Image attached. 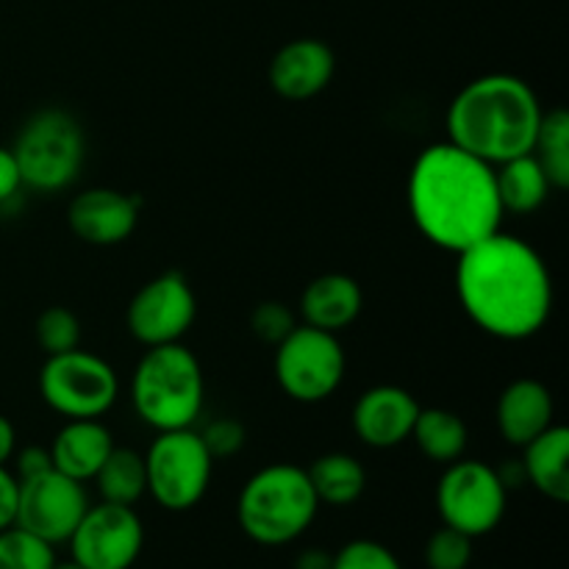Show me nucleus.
Returning a JSON list of instances; mask_svg holds the SVG:
<instances>
[{"instance_id": "obj_1", "label": "nucleus", "mask_w": 569, "mask_h": 569, "mask_svg": "<svg viewBox=\"0 0 569 569\" xmlns=\"http://www.w3.org/2000/svg\"><path fill=\"white\" fill-rule=\"evenodd\" d=\"M456 295L483 333L506 342L539 333L553 311V278L545 259L526 239L503 231L459 253Z\"/></svg>"}, {"instance_id": "obj_2", "label": "nucleus", "mask_w": 569, "mask_h": 569, "mask_svg": "<svg viewBox=\"0 0 569 569\" xmlns=\"http://www.w3.org/2000/svg\"><path fill=\"white\" fill-rule=\"evenodd\" d=\"M406 200L417 231L456 256L500 231L506 214L495 167L450 142L431 144L417 156Z\"/></svg>"}, {"instance_id": "obj_3", "label": "nucleus", "mask_w": 569, "mask_h": 569, "mask_svg": "<svg viewBox=\"0 0 569 569\" xmlns=\"http://www.w3.org/2000/svg\"><path fill=\"white\" fill-rule=\"evenodd\" d=\"M545 109L531 83L509 72H492L467 83L450 100L448 142L498 167L531 153Z\"/></svg>"}, {"instance_id": "obj_4", "label": "nucleus", "mask_w": 569, "mask_h": 569, "mask_svg": "<svg viewBox=\"0 0 569 569\" xmlns=\"http://www.w3.org/2000/svg\"><path fill=\"white\" fill-rule=\"evenodd\" d=\"M206 381L198 356L181 342L148 348L131 378L133 411L153 431L192 428L203 411Z\"/></svg>"}, {"instance_id": "obj_5", "label": "nucleus", "mask_w": 569, "mask_h": 569, "mask_svg": "<svg viewBox=\"0 0 569 569\" xmlns=\"http://www.w3.org/2000/svg\"><path fill=\"white\" fill-rule=\"evenodd\" d=\"M320 500L309 472L298 465H270L253 472L237 500V520L244 537L264 548H281L303 537L315 522Z\"/></svg>"}, {"instance_id": "obj_6", "label": "nucleus", "mask_w": 569, "mask_h": 569, "mask_svg": "<svg viewBox=\"0 0 569 569\" xmlns=\"http://www.w3.org/2000/svg\"><path fill=\"white\" fill-rule=\"evenodd\" d=\"M11 153L20 167L22 187L37 192H59L70 187L81 172L87 159V139L76 117L61 109H42L28 117L17 133Z\"/></svg>"}, {"instance_id": "obj_7", "label": "nucleus", "mask_w": 569, "mask_h": 569, "mask_svg": "<svg viewBox=\"0 0 569 569\" xmlns=\"http://www.w3.org/2000/svg\"><path fill=\"white\" fill-rule=\"evenodd\" d=\"M148 495L167 511H189L206 498L214 456L192 428L161 431L144 453Z\"/></svg>"}, {"instance_id": "obj_8", "label": "nucleus", "mask_w": 569, "mask_h": 569, "mask_svg": "<svg viewBox=\"0 0 569 569\" xmlns=\"http://www.w3.org/2000/svg\"><path fill=\"white\" fill-rule=\"evenodd\" d=\"M39 392L67 420H100L120 395V378L109 361L76 348L48 356L39 372Z\"/></svg>"}, {"instance_id": "obj_9", "label": "nucleus", "mask_w": 569, "mask_h": 569, "mask_svg": "<svg viewBox=\"0 0 569 569\" xmlns=\"http://www.w3.org/2000/svg\"><path fill=\"white\" fill-rule=\"evenodd\" d=\"M509 487L495 467L461 456L437 483V509L445 526L470 539L487 537L503 522Z\"/></svg>"}, {"instance_id": "obj_10", "label": "nucleus", "mask_w": 569, "mask_h": 569, "mask_svg": "<svg viewBox=\"0 0 569 569\" xmlns=\"http://www.w3.org/2000/svg\"><path fill=\"white\" fill-rule=\"evenodd\" d=\"M345 350L337 333L298 326L276 345V378L298 403H320L339 389L345 378Z\"/></svg>"}, {"instance_id": "obj_11", "label": "nucleus", "mask_w": 569, "mask_h": 569, "mask_svg": "<svg viewBox=\"0 0 569 569\" xmlns=\"http://www.w3.org/2000/svg\"><path fill=\"white\" fill-rule=\"evenodd\" d=\"M67 545L83 569H131L144 548V526L133 506L100 500L89 506Z\"/></svg>"}, {"instance_id": "obj_12", "label": "nucleus", "mask_w": 569, "mask_h": 569, "mask_svg": "<svg viewBox=\"0 0 569 569\" xmlns=\"http://www.w3.org/2000/svg\"><path fill=\"white\" fill-rule=\"evenodd\" d=\"M14 526L33 533L48 545H61L72 537L81 517L87 515L89 498L81 481L48 470L42 476L17 481Z\"/></svg>"}, {"instance_id": "obj_13", "label": "nucleus", "mask_w": 569, "mask_h": 569, "mask_svg": "<svg viewBox=\"0 0 569 569\" xmlns=\"http://www.w3.org/2000/svg\"><path fill=\"white\" fill-rule=\"evenodd\" d=\"M198 315L192 283L181 272H161L131 298L126 311L128 331L144 348L181 342Z\"/></svg>"}, {"instance_id": "obj_14", "label": "nucleus", "mask_w": 569, "mask_h": 569, "mask_svg": "<svg viewBox=\"0 0 569 569\" xmlns=\"http://www.w3.org/2000/svg\"><path fill=\"white\" fill-rule=\"evenodd\" d=\"M139 209H142V200L137 194L94 187L72 198L67 220L81 242L111 248L131 237L139 222Z\"/></svg>"}, {"instance_id": "obj_15", "label": "nucleus", "mask_w": 569, "mask_h": 569, "mask_svg": "<svg viewBox=\"0 0 569 569\" xmlns=\"http://www.w3.org/2000/svg\"><path fill=\"white\" fill-rule=\"evenodd\" d=\"M422 406L415 395L403 387L381 383L367 392L353 406V431L365 445L378 450H389L411 439L417 415Z\"/></svg>"}, {"instance_id": "obj_16", "label": "nucleus", "mask_w": 569, "mask_h": 569, "mask_svg": "<svg viewBox=\"0 0 569 569\" xmlns=\"http://www.w3.org/2000/svg\"><path fill=\"white\" fill-rule=\"evenodd\" d=\"M337 59L320 39H292L270 61L272 92L287 100H309L331 83Z\"/></svg>"}, {"instance_id": "obj_17", "label": "nucleus", "mask_w": 569, "mask_h": 569, "mask_svg": "<svg viewBox=\"0 0 569 569\" xmlns=\"http://www.w3.org/2000/svg\"><path fill=\"white\" fill-rule=\"evenodd\" d=\"M495 420H498V431L506 442L526 448L531 439H537L556 422L553 395L542 381L520 378L500 392Z\"/></svg>"}, {"instance_id": "obj_18", "label": "nucleus", "mask_w": 569, "mask_h": 569, "mask_svg": "<svg viewBox=\"0 0 569 569\" xmlns=\"http://www.w3.org/2000/svg\"><path fill=\"white\" fill-rule=\"evenodd\" d=\"M365 306V295L356 278L345 272H326L315 278L300 295V317L306 326L339 333L356 322Z\"/></svg>"}, {"instance_id": "obj_19", "label": "nucleus", "mask_w": 569, "mask_h": 569, "mask_svg": "<svg viewBox=\"0 0 569 569\" xmlns=\"http://www.w3.org/2000/svg\"><path fill=\"white\" fill-rule=\"evenodd\" d=\"M114 439L100 420H67V426L50 442L53 470L72 481H92L94 472L109 459Z\"/></svg>"}, {"instance_id": "obj_20", "label": "nucleus", "mask_w": 569, "mask_h": 569, "mask_svg": "<svg viewBox=\"0 0 569 569\" xmlns=\"http://www.w3.org/2000/svg\"><path fill=\"white\" fill-rule=\"evenodd\" d=\"M522 478H528L539 495L556 503L569 500V431L565 426H550L526 445Z\"/></svg>"}, {"instance_id": "obj_21", "label": "nucleus", "mask_w": 569, "mask_h": 569, "mask_svg": "<svg viewBox=\"0 0 569 569\" xmlns=\"http://www.w3.org/2000/svg\"><path fill=\"white\" fill-rule=\"evenodd\" d=\"M495 183H498V198L503 211L511 214H531L548 200L550 183L548 172L542 170L533 153L515 156L495 167Z\"/></svg>"}, {"instance_id": "obj_22", "label": "nucleus", "mask_w": 569, "mask_h": 569, "mask_svg": "<svg viewBox=\"0 0 569 569\" xmlns=\"http://www.w3.org/2000/svg\"><path fill=\"white\" fill-rule=\"evenodd\" d=\"M309 481L317 500L326 506H353L367 489V470L356 456L326 453L309 467Z\"/></svg>"}, {"instance_id": "obj_23", "label": "nucleus", "mask_w": 569, "mask_h": 569, "mask_svg": "<svg viewBox=\"0 0 569 569\" xmlns=\"http://www.w3.org/2000/svg\"><path fill=\"white\" fill-rule=\"evenodd\" d=\"M411 439H415L417 448L428 461L448 467L465 456L470 431H467V422L456 411L420 409L415 428H411Z\"/></svg>"}, {"instance_id": "obj_24", "label": "nucleus", "mask_w": 569, "mask_h": 569, "mask_svg": "<svg viewBox=\"0 0 569 569\" xmlns=\"http://www.w3.org/2000/svg\"><path fill=\"white\" fill-rule=\"evenodd\" d=\"M94 487L106 503L133 506L148 495V470H144V456L131 448H111L109 459L94 472Z\"/></svg>"}, {"instance_id": "obj_25", "label": "nucleus", "mask_w": 569, "mask_h": 569, "mask_svg": "<svg viewBox=\"0 0 569 569\" xmlns=\"http://www.w3.org/2000/svg\"><path fill=\"white\" fill-rule=\"evenodd\" d=\"M531 153L548 172L553 189L569 187V114L561 106L542 114Z\"/></svg>"}, {"instance_id": "obj_26", "label": "nucleus", "mask_w": 569, "mask_h": 569, "mask_svg": "<svg viewBox=\"0 0 569 569\" xmlns=\"http://www.w3.org/2000/svg\"><path fill=\"white\" fill-rule=\"evenodd\" d=\"M53 565V545L22 531L20 526L0 531V569H50Z\"/></svg>"}, {"instance_id": "obj_27", "label": "nucleus", "mask_w": 569, "mask_h": 569, "mask_svg": "<svg viewBox=\"0 0 569 569\" xmlns=\"http://www.w3.org/2000/svg\"><path fill=\"white\" fill-rule=\"evenodd\" d=\"M37 342L48 356L67 353V350L81 348V320L72 315L67 306H48L37 317Z\"/></svg>"}, {"instance_id": "obj_28", "label": "nucleus", "mask_w": 569, "mask_h": 569, "mask_svg": "<svg viewBox=\"0 0 569 569\" xmlns=\"http://www.w3.org/2000/svg\"><path fill=\"white\" fill-rule=\"evenodd\" d=\"M472 561V539L456 528L442 526L426 542L428 569H467Z\"/></svg>"}, {"instance_id": "obj_29", "label": "nucleus", "mask_w": 569, "mask_h": 569, "mask_svg": "<svg viewBox=\"0 0 569 569\" xmlns=\"http://www.w3.org/2000/svg\"><path fill=\"white\" fill-rule=\"evenodd\" d=\"M331 569H403L398 556L376 539H353L333 553Z\"/></svg>"}, {"instance_id": "obj_30", "label": "nucleus", "mask_w": 569, "mask_h": 569, "mask_svg": "<svg viewBox=\"0 0 569 569\" xmlns=\"http://www.w3.org/2000/svg\"><path fill=\"white\" fill-rule=\"evenodd\" d=\"M250 328H253V333L261 342L278 345L298 328V320H295V315L289 311L287 303L267 300V303H259L253 309V315H250Z\"/></svg>"}, {"instance_id": "obj_31", "label": "nucleus", "mask_w": 569, "mask_h": 569, "mask_svg": "<svg viewBox=\"0 0 569 569\" xmlns=\"http://www.w3.org/2000/svg\"><path fill=\"white\" fill-rule=\"evenodd\" d=\"M200 439L206 442L209 453L217 459H228V456L239 453L244 448V428L237 420H214Z\"/></svg>"}, {"instance_id": "obj_32", "label": "nucleus", "mask_w": 569, "mask_h": 569, "mask_svg": "<svg viewBox=\"0 0 569 569\" xmlns=\"http://www.w3.org/2000/svg\"><path fill=\"white\" fill-rule=\"evenodd\" d=\"M48 470H53V459H50L48 448H26L17 453V481L42 476V472Z\"/></svg>"}, {"instance_id": "obj_33", "label": "nucleus", "mask_w": 569, "mask_h": 569, "mask_svg": "<svg viewBox=\"0 0 569 569\" xmlns=\"http://www.w3.org/2000/svg\"><path fill=\"white\" fill-rule=\"evenodd\" d=\"M20 189L22 176L20 167H17L14 153H11V148H3V144H0V203H9Z\"/></svg>"}, {"instance_id": "obj_34", "label": "nucleus", "mask_w": 569, "mask_h": 569, "mask_svg": "<svg viewBox=\"0 0 569 569\" xmlns=\"http://www.w3.org/2000/svg\"><path fill=\"white\" fill-rule=\"evenodd\" d=\"M17 478L6 467H0V531L14 526L17 517Z\"/></svg>"}, {"instance_id": "obj_35", "label": "nucleus", "mask_w": 569, "mask_h": 569, "mask_svg": "<svg viewBox=\"0 0 569 569\" xmlns=\"http://www.w3.org/2000/svg\"><path fill=\"white\" fill-rule=\"evenodd\" d=\"M17 453V431L9 417L0 415V467L9 465Z\"/></svg>"}, {"instance_id": "obj_36", "label": "nucleus", "mask_w": 569, "mask_h": 569, "mask_svg": "<svg viewBox=\"0 0 569 569\" xmlns=\"http://www.w3.org/2000/svg\"><path fill=\"white\" fill-rule=\"evenodd\" d=\"M333 567V553H326L320 548H309L295 559V569H331Z\"/></svg>"}, {"instance_id": "obj_37", "label": "nucleus", "mask_w": 569, "mask_h": 569, "mask_svg": "<svg viewBox=\"0 0 569 569\" xmlns=\"http://www.w3.org/2000/svg\"><path fill=\"white\" fill-rule=\"evenodd\" d=\"M50 569H83L81 565H78V561H56V565L53 567H50Z\"/></svg>"}]
</instances>
